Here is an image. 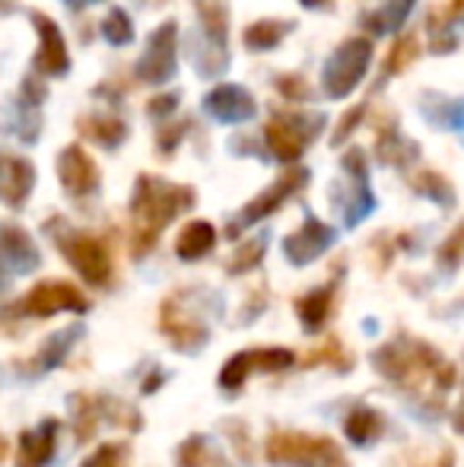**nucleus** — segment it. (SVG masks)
Instances as JSON below:
<instances>
[{"label": "nucleus", "instance_id": "nucleus-7", "mask_svg": "<svg viewBox=\"0 0 464 467\" xmlns=\"http://www.w3.org/2000/svg\"><path fill=\"white\" fill-rule=\"evenodd\" d=\"M61 182H64V188H67L70 194H87V191H93L96 182H99V172H96L93 160H89L80 147L64 150V156H61Z\"/></svg>", "mask_w": 464, "mask_h": 467}, {"label": "nucleus", "instance_id": "nucleus-18", "mask_svg": "<svg viewBox=\"0 0 464 467\" xmlns=\"http://www.w3.org/2000/svg\"><path fill=\"white\" fill-rule=\"evenodd\" d=\"M455 430H461V432H464V400H461L459 413H455Z\"/></svg>", "mask_w": 464, "mask_h": 467}, {"label": "nucleus", "instance_id": "nucleus-6", "mask_svg": "<svg viewBox=\"0 0 464 467\" xmlns=\"http://www.w3.org/2000/svg\"><path fill=\"white\" fill-rule=\"evenodd\" d=\"M160 327H162V334H166V337L172 340L175 347H179V350H194V347H198L201 340L207 337L204 327H201L194 318H188V315L181 312L179 306H175V299H169L166 306H162Z\"/></svg>", "mask_w": 464, "mask_h": 467}, {"label": "nucleus", "instance_id": "nucleus-14", "mask_svg": "<svg viewBox=\"0 0 464 467\" xmlns=\"http://www.w3.org/2000/svg\"><path fill=\"white\" fill-rule=\"evenodd\" d=\"M331 233L325 226H318V223H309V226L303 229V233H296L290 242H303V248H293L290 258L293 261H312L318 252H322L325 245H328Z\"/></svg>", "mask_w": 464, "mask_h": 467}, {"label": "nucleus", "instance_id": "nucleus-4", "mask_svg": "<svg viewBox=\"0 0 464 467\" xmlns=\"http://www.w3.org/2000/svg\"><path fill=\"white\" fill-rule=\"evenodd\" d=\"M64 252H67L70 265L83 274L89 283L102 286L108 277H112V258H108V248L102 245L93 235H74V239L64 242Z\"/></svg>", "mask_w": 464, "mask_h": 467}, {"label": "nucleus", "instance_id": "nucleus-3", "mask_svg": "<svg viewBox=\"0 0 464 467\" xmlns=\"http://www.w3.org/2000/svg\"><path fill=\"white\" fill-rule=\"evenodd\" d=\"M23 308L29 315L45 318V315H55V312H80V308H87V299H83L80 289L70 286V283L45 280V283H38L29 296H26Z\"/></svg>", "mask_w": 464, "mask_h": 467}, {"label": "nucleus", "instance_id": "nucleus-9", "mask_svg": "<svg viewBox=\"0 0 464 467\" xmlns=\"http://www.w3.org/2000/svg\"><path fill=\"white\" fill-rule=\"evenodd\" d=\"M213 242H217V233H213L211 223H188L185 229H181L179 235V254L185 261H198L201 254H207L213 248Z\"/></svg>", "mask_w": 464, "mask_h": 467}, {"label": "nucleus", "instance_id": "nucleus-1", "mask_svg": "<svg viewBox=\"0 0 464 467\" xmlns=\"http://www.w3.org/2000/svg\"><path fill=\"white\" fill-rule=\"evenodd\" d=\"M181 201H188V191L166 188L160 182L143 179L140 191L134 201V220H137V252H147L150 242L160 235V229L179 213Z\"/></svg>", "mask_w": 464, "mask_h": 467}, {"label": "nucleus", "instance_id": "nucleus-5", "mask_svg": "<svg viewBox=\"0 0 464 467\" xmlns=\"http://www.w3.org/2000/svg\"><path fill=\"white\" fill-rule=\"evenodd\" d=\"M366 64H369V45L366 42H347L335 55L328 67V89L335 96H344L356 87V80L363 77Z\"/></svg>", "mask_w": 464, "mask_h": 467}, {"label": "nucleus", "instance_id": "nucleus-13", "mask_svg": "<svg viewBox=\"0 0 464 467\" xmlns=\"http://www.w3.org/2000/svg\"><path fill=\"white\" fill-rule=\"evenodd\" d=\"M267 140H271L273 153H277L280 160H296V156L303 153V137L284 121H273L271 128H267Z\"/></svg>", "mask_w": 464, "mask_h": 467}, {"label": "nucleus", "instance_id": "nucleus-11", "mask_svg": "<svg viewBox=\"0 0 464 467\" xmlns=\"http://www.w3.org/2000/svg\"><path fill=\"white\" fill-rule=\"evenodd\" d=\"M382 430H385V420L378 417L376 410H369V407H359V410H353L347 417V432H350L353 442H359V445L378 439Z\"/></svg>", "mask_w": 464, "mask_h": 467}, {"label": "nucleus", "instance_id": "nucleus-17", "mask_svg": "<svg viewBox=\"0 0 464 467\" xmlns=\"http://www.w3.org/2000/svg\"><path fill=\"white\" fill-rule=\"evenodd\" d=\"M442 258H446L449 265H455V261H464V223L452 233V239L442 245Z\"/></svg>", "mask_w": 464, "mask_h": 467}, {"label": "nucleus", "instance_id": "nucleus-15", "mask_svg": "<svg viewBox=\"0 0 464 467\" xmlns=\"http://www.w3.org/2000/svg\"><path fill=\"white\" fill-rule=\"evenodd\" d=\"M331 308V289H318V293H309L303 302H299V315H303L305 327H318L325 318H328Z\"/></svg>", "mask_w": 464, "mask_h": 467}, {"label": "nucleus", "instance_id": "nucleus-16", "mask_svg": "<svg viewBox=\"0 0 464 467\" xmlns=\"http://www.w3.org/2000/svg\"><path fill=\"white\" fill-rule=\"evenodd\" d=\"M124 464V445H106L89 458L83 467H121Z\"/></svg>", "mask_w": 464, "mask_h": 467}, {"label": "nucleus", "instance_id": "nucleus-8", "mask_svg": "<svg viewBox=\"0 0 464 467\" xmlns=\"http://www.w3.org/2000/svg\"><path fill=\"white\" fill-rule=\"evenodd\" d=\"M55 436H57V426L55 423H45L42 430L36 432H26L23 436V449H19L16 467H45L55 451Z\"/></svg>", "mask_w": 464, "mask_h": 467}, {"label": "nucleus", "instance_id": "nucleus-2", "mask_svg": "<svg viewBox=\"0 0 464 467\" xmlns=\"http://www.w3.org/2000/svg\"><path fill=\"white\" fill-rule=\"evenodd\" d=\"M267 458L286 467H347L331 439L305 432H273L267 439Z\"/></svg>", "mask_w": 464, "mask_h": 467}, {"label": "nucleus", "instance_id": "nucleus-10", "mask_svg": "<svg viewBox=\"0 0 464 467\" xmlns=\"http://www.w3.org/2000/svg\"><path fill=\"white\" fill-rule=\"evenodd\" d=\"M36 23L42 26V57H38V67L48 70V74H61L64 67H67V57H64V42L61 36H57V26H51L45 16H36Z\"/></svg>", "mask_w": 464, "mask_h": 467}, {"label": "nucleus", "instance_id": "nucleus-12", "mask_svg": "<svg viewBox=\"0 0 464 467\" xmlns=\"http://www.w3.org/2000/svg\"><path fill=\"white\" fill-rule=\"evenodd\" d=\"M299 179H303V172H293V175H286V179H280L271 191H264V194H261L258 201H254L252 207L245 210V223H252V220H258V216L271 213V210L277 207V203L299 185Z\"/></svg>", "mask_w": 464, "mask_h": 467}]
</instances>
